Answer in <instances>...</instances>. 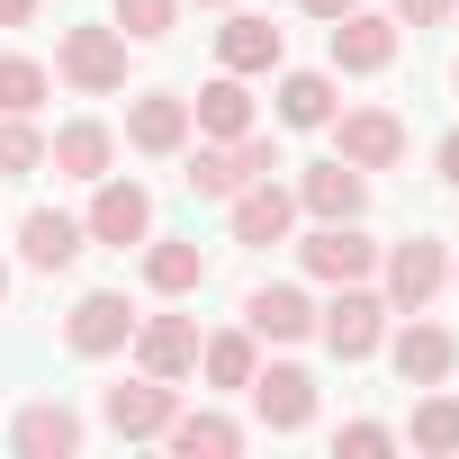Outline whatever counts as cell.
Segmentation results:
<instances>
[{
  "label": "cell",
  "mask_w": 459,
  "mask_h": 459,
  "mask_svg": "<svg viewBox=\"0 0 459 459\" xmlns=\"http://www.w3.org/2000/svg\"><path fill=\"white\" fill-rule=\"evenodd\" d=\"M280 171V144L271 135H235V144H198L189 153V189L198 198H235L244 180H271Z\"/></svg>",
  "instance_id": "1"
},
{
  "label": "cell",
  "mask_w": 459,
  "mask_h": 459,
  "mask_svg": "<svg viewBox=\"0 0 459 459\" xmlns=\"http://www.w3.org/2000/svg\"><path fill=\"white\" fill-rule=\"evenodd\" d=\"M298 262H307V280H325V289H351V280H369V271H378V244L360 235L351 216H333V225H316V235L298 244Z\"/></svg>",
  "instance_id": "2"
},
{
  "label": "cell",
  "mask_w": 459,
  "mask_h": 459,
  "mask_svg": "<svg viewBox=\"0 0 459 459\" xmlns=\"http://www.w3.org/2000/svg\"><path fill=\"white\" fill-rule=\"evenodd\" d=\"M55 73H64L73 91H126V37H117V28H64Z\"/></svg>",
  "instance_id": "3"
},
{
  "label": "cell",
  "mask_w": 459,
  "mask_h": 459,
  "mask_svg": "<svg viewBox=\"0 0 459 459\" xmlns=\"http://www.w3.org/2000/svg\"><path fill=\"white\" fill-rule=\"evenodd\" d=\"M316 333H325V351H333V360H369V351L387 342V298H369V289L351 280V289L316 316Z\"/></svg>",
  "instance_id": "4"
},
{
  "label": "cell",
  "mask_w": 459,
  "mask_h": 459,
  "mask_svg": "<svg viewBox=\"0 0 459 459\" xmlns=\"http://www.w3.org/2000/svg\"><path fill=\"white\" fill-rule=\"evenodd\" d=\"M441 280H450V253H441L432 235L396 244V253H387V316H423V307L441 298Z\"/></svg>",
  "instance_id": "5"
},
{
  "label": "cell",
  "mask_w": 459,
  "mask_h": 459,
  "mask_svg": "<svg viewBox=\"0 0 459 459\" xmlns=\"http://www.w3.org/2000/svg\"><path fill=\"white\" fill-rule=\"evenodd\" d=\"M64 342H73L82 360H108L117 342H135V307H126L117 289H91V298L64 316Z\"/></svg>",
  "instance_id": "6"
},
{
  "label": "cell",
  "mask_w": 459,
  "mask_h": 459,
  "mask_svg": "<svg viewBox=\"0 0 459 459\" xmlns=\"http://www.w3.org/2000/svg\"><path fill=\"white\" fill-rule=\"evenodd\" d=\"M253 414H262L271 432H307V423H316V378H307L298 360L253 369Z\"/></svg>",
  "instance_id": "7"
},
{
  "label": "cell",
  "mask_w": 459,
  "mask_h": 459,
  "mask_svg": "<svg viewBox=\"0 0 459 459\" xmlns=\"http://www.w3.org/2000/svg\"><path fill=\"white\" fill-rule=\"evenodd\" d=\"M333 144H342V162L387 171V162H405V117H396V108H342Z\"/></svg>",
  "instance_id": "8"
},
{
  "label": "cell",
  "mask_w": 459,
  "mask_h": 459,
  "mask_svg": "<svg viewBox=\"0 0 459 459\" xmlns=\"http://www.w3.org/2000/svg\"><path fill=\"white\" fill-rule=\"evenodd\" d=\"M135 369L144 378H189L198 369V325L189 316H135Z\"/></svg>",
  "instance_id": "9"
},
{
  "label": "cell",
  "mask_w": 459,
  "mask_h": 459,
  "mask_svg": "<svg viewBox=\"0 0 459 459\" xmlns=\"http://www.w3.org/2000/svg\"><path fill=\"white\" fill-rule=\"evenodd\" d=\"M82 235H91V244H144V235H153V198H144L135 180H100Z\"/></svg>",
  "instance_id": "10"
},
{
  "label": "cell",
  "mask_w": 459,
  "mask_h": 459,
  "mask_svg": "<svg viewBox=\"0 0 459 459\" xmlns=\"http://www.w3.org/2000/svg\"><path fill=\"white\" fill-rule=\"evenodd\" d=\"M225 207H235V244H289V225H298V189L280 180H244Z\"/></svg>",
  "instance_id": "11"
},
{
  "label": "cell",
  "mask_w": 459,
  "mask_h": 459,
  "mask_svg": "<svg viewBox=\"0 0 459 459\" xmlns=\"http://www.w3.org/2000/svg\"><path fill=\"white\" fill-rule=\"evenodd\" d=\"M100 414H108V432L153 441V432L180 414V396H171V378H135V387H108V396H100Z\"/></svg>",
  "instance_id": "12"
},
{
  "label": "cell",
  "mask_w": 459,
  "mask_h": 459,
  "mask_svg": "<svg viewBox=\"0 0 459 459\" xmlns=\"http://www.w3.org/2000/svg\"><path fill=\"white\" fill-rule=\"evenodd\" d=\"M387 64H396V19L342 10L333 19V73H387Z\"/></svg>",
  "instance_id": "13"
},
{
  "label": "cell",
  "mask_w": 459,
  "mask_h": 459,
  "mask_svg": "<svg viewBox=\"0 0 459 459\" xmlns=\"http://www.w3.org/2000/svg\"><path fill=\"white\" fill-rule=\"evenodd\" d=\"M298 207H307V216H325V225H333V216H360V207H369V171L333 153V162H316V171L298 180Z\"/></svg>",
  "instance_id": "14"
},
{
  "label": "cell",
  "mask_w": 459,
  "mask_h": 459,
  "mask_svg": "<svg viewBox=\"0 0 459 459\" xmlns=\"http://www.w3.org/2000/svg\"><path fill=\"white\" fill-rule=\"evenodd\" d=\"M387 360H396V378H405V387H441V378L459 369V342H450L441 325H423V316H414V325L387 342Z\"/></svg>",
  "instance_id": "15"
},
{
  "label": "cell",
  "mask_w": 459,
  "mask_h": 459,
  "mask_svg": "<svg viewBox=\"0 0 459 459\" xmlns=\"http://www.w3.org/2000/svg\"><path fill=\"white\" fill-rule=\"evenodd\" d=\"M244 333H253V342H307V333H316V307H307L298 289H253V298H244Z\"/></svg>",
  "instance_id": "16"
},
{
  "label": "cell",
  "mask_w": 459,
  "mask_h": 459,
  "mask_svg": "<svg viewBox=\"0 0 459 459\" xmlns=\"http://www.w3.org/2000/svg\"><path fill=\"white\" fill-rule=\"evenodd\" d=\"M189 126H198V135H216V144H235V135H253V91H244V73H225V82H207V91L189 100Z\"/></svg>",
  "instance_id": "17"
},
{
  "label": "cell",
  "mask_w": 459,
  "mask_h": 459,
  "mask_svg": "<svg viewBox=\"0 0 459 459\" xmlns=\"http://www.w3.org/2000/svg\"><path fill=\"white\" fill-rule=\"evenodd\" d=\"M126 144H135V153H180V144H189V100H171V91L135 100V108H126Z\"/></svg>",
  "instance_id": "18"
},
{
  "label": "cell",
  "mask_w": 459,
  "mask_h": 459,
  "mask_svg": "<svg viewBox=\"0 0 459 459\" xmlns=\"http://www.w3.org/2000/svg\"><path fill=\"white\" fill-rule=\"evenodd\" d=\"M10 441H19V459H73L82 450V414L73 405H28L10 423Z\"/></svg>",
  "instance_id": "19"
},
{
  "label": "cell",
  "mask_w": 459,
  "mask_h": 459,
  "mask_svg": "<svg viewBox=\"0 0 459 459\" xmlns=\"http://www.w3.org/2000/svg\"><path fill=\"white\" fill-rule=\"evenodd\" d=\"M19 253H28V271H73V262H82V216L37 207V216L19 225Z\"/></svg>",
  "instance_id": "20"
},
{
  "label": "cell",
  "mask_w": 459,
  "mask_h": 459,
  "mask_svg": "<svg viewBox=\"0 0 459 459\" xmlns=\"http://www.w3.org/2000/svg\"><path fill=\"white\" fill-rule=\"evenodd\" d=\"M108 153H117V135H108L100 117H73V126L55 135V171H64V180H108Z\"/></svg>",
  "instance_id": "21"
},
{
  "label": "cell",
  "mask_w": 459,
  "mask_h": 459,
  "mask_svg": "<svg viewBox=\"0 0 459 459\" xmlns=\"http://www.w3.org/2000/svg\"><path fill=\"white\" fill-rule=\"evenodd\" d=\"M216 55H225V73H280V28L271 19H225Z\"/></svg>",
  "instance_id": "22"
},
{
  "label": "cell",
  "mask_w": 459,
  "mask_h": 459,
  "mask_svg": "<svg viewBox=\"0 0 459 459\" xmlns=\"http://www.w3.org/2000/svg\"><path fill=\"white\" fill-rule=\"evenodd\" d=\"M144 280H153L162 298H189V289H207V253L180 244V235H162V244L144 253Z\"/></svg>",
  "instance_id": "23"
},
{
  "label": "cell",
  "mask_w": 459,
  "mask_h": 459,
  "mask_svg": "<svg viewBox=\"0 0 459 459\" xmlns=\"http://www.w3.org/2000/svg\"><path fill=\"white\" fill-rule=\"evenodd\" d=\"M162 441H171L180 459H225V450H244V432L225 423V414H171V423H162Z\"/></svg>",
  "instance_id": "24"
},
{
  "label": "cell",
  "mask_w": 459,
  "mask_h": 459,
  "mask_svg": "<svg viewBox=\"0 0 459 459\" xmlns=\"http://www.w3.org/2000/svg\"><path fill=\"white\" fill-rule=\"evenodd\" d=\"M280 126H333V73H289L280 82Z\"/></svg>",
  "instance_id": "25"
},
{
  "label": "cell",
  "mask_w": 459,
  "mask_h": 459,
  "mask_svg": "<svg viewBox=\"0 0 459 459\" xmlns=\"http://www.w3.org/2000/svg\"><path fill=\"white\" fill-rule=\"evenodd\" d=\"M198 369H207L216 387H253V333H216V342H198Z\"/></svg>",
  "instance_id": "26"
},
{
  "label": "cell",
  "mask_w": 459,
  "mask_h": 459,
  "mask_svg": "<svg viewBox=\"0 0 459 459\" xmlns=\"http://www.w3.org/2000/svg\"><path fill=\"white\" fill-rule=\"evenodd\" d=\"M405 441L414 450H459V396H423L414 423H405Z\"/></svg>",
  "instance_id": "27"
},
{
  "label": "cell",
  "mask_w": 459,
  "mask_h": 459,
  "mask_svg": "<svg viewBox=\"0 0 459 459\" xmlns=\"http://www.w3.org/2000/svg\"><path fill=\"white\" fill-rule=\"evenodd\" d=\"M37 100H46V64L0 55V108H10V117H37Z\"/></svg>",
  "instance_id": "28"
},
{
  "label": "cell",
  "mask_w": 459,
  "mask_h": 459,
  "mask_svg": "<svg viewBox=\"0 0 459 459\" xmlns=\"http://www.w3.org/2000/svg\"><path fill=\"white\" fill-rule=\"evenodd\" d=\"M171 19H180V0H117V37H135V46L171 37Z\"/></svg>",
  "instance_id": "29"
},
{
  "label": "cell",
  "mask_w": 459,
  "mask_h": 459,
  "mask_svg": "<svg viewBox=\"0 0 459 459\" xmlns=\"http://www.w3.org/2000/svg\"><path fill=\"white\" fill-rule=\"evenodd\" d=\"M37 162H46V135H37L28 117L0 108V171H37Z\"/></svg>",
  "instance_id": "30"
},
{
  "label": "cell",
  "mask_w": 459,
  "mask_h": 459,
  "mask_svg": "<svg viewBox=\"0 0 459 459\" xmlns=\"http://www.w3.org/2000/svg\"><path fill=\"white\" fill-rule=\"evenodd\" d=\"M333 450H351V459H378V450H396V432L387 423H342V441Z\"/></svg>",
  "instance_id": "31"
},
{
  "label": "cell",
  "mask_w": 459,
  "mask_h": 459,
  "mask_svg": "<svg viewBox=\"0 0 459 459\" xmlns=\"http://www.w3.org/2000/svg\"><path fill=\"white\" fill-rule=\"evenodd\" d=\"M459 0H396V28H441Z\"/></svg>",
  "instance_id": "32"
},
{
  "label": "cell",
  "mask_w": 459,
  "mask_h": 459,
  "mask_svg": "<svg viewBox=\"0 0 459 459\" xmlns=\"http://www.w3.org/2000/svg\"><path fill=\"white\" fill-rule=\"evenodd\" d=\"M0 28H37V0H0Z\"/></svg>",
  "instance_id": "33"
},
{
  "label": "cell",
  "mask_w": 459,
  "mask_h": 459,
  "mask_svg": "<svg viewBox=\"0 0 459 459\" xmlns=\"http://www.w3.org/2000/svg\"><path fill=\"white\" fill-rule=\"evenodd\" d=\"M307 19H342V10H360V0H298Z\"/></svg>",
  "instance_id": "34"
},
{
  "label": "cell",
  "mask_w": 459,
  "mask_h": 459,
  "mask_svg": "<svg viewBox=\"0 0 459 459\" xmlns=\"http://www.w3.org/2000/svg\"><path fill=\"white\" fill-rule=\"evenodd\" d=\"M441 180H459V135H441Z\"/></svg>",
  "instance_id": "35"
},
{
  "label": "cell",
  "mask_w": 459,
  "mask_h": 459,
  "mask_svg": "<svg viewBox=\"0 0 459 459\" xmlns=\"http://www.w3.org/2000/svg\"><path fill=\"white\" fill-rule=\"evenodd\" d=\"M0 298H10V262H0Z\"/></svg>",
  "instance_id": "36"
},
{
  "label": "cell",
  "mask_w": 459,
  "mask_h": 459,
  "mask_svg": "<svg viewBox=\"0 0 459 459\" xmlns=\"http://www.w3.org/2000/svg\"><path fill=\"white\" fill-rule=\"evenodd\" d=\"M207 10H235V0H207Z\"/></svg>",
  "instance_id": "37"
},
{
  "label": "cell",
  "mask_w": 459,
  "mask_h": 459,
  "mask_svg": "<svg viewBox=\"0 0 459 459\" xmlns=\"http://www.w3.org/2000/svg\"><path fill=\"white\" fill-rule=\"evenodd\" d=\"M450 91H459V64H450Z\"/></svg>",
  "instance_id": "38"
}]
</instances>
